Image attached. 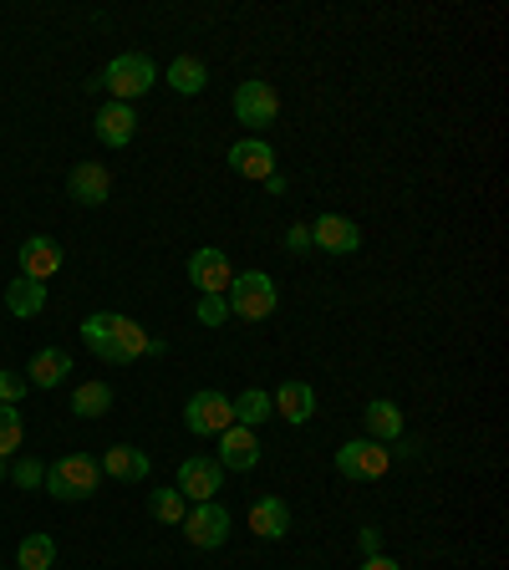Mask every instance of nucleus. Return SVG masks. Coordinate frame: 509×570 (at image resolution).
<instances>
[{
	"instance_id": "f257e3e1",
	"label": "nucleus",
	"mask_w": 509,
	"mask_h": 570,
	"mask_svg": "<svg viewBox=\"0 0 509 570\" xmlns=\"http://www.w3.org/2000/svg\"><path fill=\"white\" fill-rule=\"evenodd\" d=\"M82 342H87V352H93L97 362H112V367L138 362V357H148V352H153V357L163 352L159 336H148L133 316H118V311H93V316L82 321Z\"/></svg>"
},
{
	"instance_id": "f03ea898",
	"label": "nucleus",
	"mask_w": 509,
	"mask_h": 570,
	"mask_svg": "<svg viewBox=\"0 0 509 570\" xmlns=\"http://www.w3.org/2000/svg\"><path fill=\"white\" fill-rule=\"evenodd\" d=\"M41 490L62 504H82L102 490V469H97V459H87V453H67V459H56V464L46 469Z\"/></svg>"
},
{
	"instance_id": "7ed1b4c3",
	"label": "nucleus",
	"mask_w": 509,
	"mask_h": 570,
	"mask_svg": "<svg viewBox=\"0 0 509 570\" xmlns=\"http://www.w3.org/2000/svg\"><path fill=\"white\" fill-rule=\"evenodd\" d=\"M229 321H270L275 316V305H281V291H275V280L266 276V270H245V276L229 280Z\"/></svg>"
},
{
	"instance_id": "20e7f679",
	"label": "nucleus",
	"mask_w": 509,
	"mask_h": 570,
	"mask_svg": "<svg viewBox=\"0 0 509 570\" xmlns=\"http://www.w3.org/2000/svg\"><path fill=\"white\" fill-rule=\"evenodd\" d=\"M153 82H159V67H153L143 52H122V56H112V62H108V72L97 77V87H108L112 103L133 107V97L153 93Z\"/></svg>"
},
{
	"instance_id": "39448f33",
	"label": "nucleus",
	"mask_w": 509,
	"mask_h": 570,
	"mask_svg": "<svg viewBox=\"0 0 509 570\" xmlns=\"http://www.w3.org/2000/svg\"><path fill=\"white\" fill-rule=\"evenodd\" d=\"M388 469H392V449H382L372 438H351V443L336 449V474L351 478V484H372V478H382Z\"/></svg>"
},
{
	"instance_id": "423d86ee",
	"label": "nucleus",
	"mask_w": 509,
	"mask_h": 570,
	"mask_svg": "<svg viewBox=\"0 0 509 570\" xmlns=\"http://www.w3.org/2000/svg\"><path fill=\"white\" fill-rule=\"evenodd\" d=\"M229 423H235V408H229L225 392H215V387H204V392H188V402H184V428H188L194 438H219Z\"/></svg>"
},
{
	"instance_id": "0eeeda50",
	"label": "nucleus",
	"mask_w": 509,
	"mask_h": 570,
	"mask_svg": "<svg viewBox=\"0 0 509 570\" xmlns=\"http://www.w3.org/2000/svg\"><path fill=\"white\" fill-rule=\"evenodd\" d=\"M178 525H184V540L194 545V550H219V545L229 540V525H235V519H229V509L219 499H204V504H194Z\"/></svg>"
},
{
	"instance_id": "6e6552de",
	"label": "nucleus",
	"mask_w": 509,
	"mask_h": 570,
	"mask_svg": "<svg viewBox=\"0 0 509 570\" xmlns=\"http://www.w3.org/2000/svg\"><path fill=\"white\" fill-rule=\"evenodd\" d=\"M235 118L245 122V128H270V122L281 118V97H275V87L270 82H260V77H250V82H240L235 87Z\"/></svg>"
},
{
	"instance_id": "1a4fd4ad",
	"label": "nucleus",
	"mask_w": 509,
	"mask_h": 570,
	"mask_svg": "<svg viewBox=\"0 0 509 570\" xmlns=\"http://www.w3.org/2000/svg\"><path fill=\"white\" fill-rule=\"evenodd\" d=\"M229 280H235V270H229V255L219 245H204V250L188 255V286L199 295H225Z\"/></svg>"
},
{
	"instance_id": "9d476101",
	"label": "nucleus",
	"mask_w": 509,
	"mask_h": 570,
	"mask_svg": "<svg viewBox=\"0 0 509 570\" xmlns=\"http://www.w3.org/2000/svg\"><path fill=\"white\" fill-rule=\"evenodd\" d=\"M174 490L184 494V499H194V504H204V499H215L219 490H225V469L215 464V459H184L178 464V478H174Z\"/></svg>"
},
{
	"instance_id": "9b49d317",
	"label": "nucleus",
	"mask_w": 509,
	"mask_h": 570,
	"mask_svg": "<svg viewBox=\"0 0 509 570\" xmlns=\"http://www.w3.org/2000/svg\"><path fill=\"white\" fill-rule=\"evenodd\" d=\"M215 464L225 469V474H250V469L260 464V438H254V428L229 423L225 433H219V453H215Z\"/></svg>"
},
{
	"instance_id": "f8f14e48",
	"label": "nucleus",
	"mask_w": 509,
	"mask_h": 570,
	"mask_svg": "<svg viewBox=\"0 0 509 570\" xmlns=\"http://www.w3.org/2000/svg\"><path fill=\"white\" fill-rule=\"evenodd\" d=\"M311 245L326 255H357L362 250V229H357V219H347V214H316Z\"/></svg>"
},
{
	"instance_id": "ddd939ff",
	"label": "nucleus",
	"mask_w": 509,
	"mask_h": 570,
	"mask_svg": "<svg viewBox=\"0 0 509 570\" xmlns=\"http://www.w3.org/2000/svg\"><path fill=\"white\" fill-rule=\"evenodd\" d=\"M67 194L72 204H87V209H102L112 200V173L102 163H72L67 173Z\"/></svg>"
},
{
	"instance_id": "4468645a",
	"label": "nucleus",
	"mask_w": 509,
	"mask_h": 570,
	"mask_svg": "<svg viewBox=\"0 0 509 570\" xmlns=\"http://www.w3.org/2000/svg\"><path fill=\"white\" fill-rule=\"evenodd\" d=\"M229 169L240 173V179L266 184L270 173H275V148H270L266 138H240V143L229 148Z\"/></svg>"
},
{
	"instance_id": "2eb2a0df",
	"label": "nucleus",
	"mask_w": 509,
	"mask_h": 570,
	"mask_svg": "<svg viewBox=\"0 0 509 570\" xmlns=\"http://www.w3.org/2000/svg\"><path fill=\"white\" fill-rule=\"evenodd\" d=\"M93 133L97 143H108V148H128L138 133V112L128 103H108V107H97V118H93Z\"/></svg>"
},
{
	"instance_id": "dca6fc26",
	"label": "nucleus",
	"mask_w": 509,
	"mask_h": 570,
	"mask_svg": "<svg viewBox=\"0 0 509 570\" xmlns=\"http://www.w3.org/2000/svg\"><path fill=\"white\" fill-rule=\"evenodd\" d=\"M97 469L108 478H122V484H143V478H153V464H148V453L133 449V443H112L102 459H97Z\"/></svg>"
},
{
	"instance_id": "f3484780",
	"label": "nucleus",
	"mask_w": 509,
	"mask_h": 570,
	"mask_svg": "<svg viewBox=\"0 0 509 570\" xmlns=\"http://www.w3.org/2000/svg\"><path fill=\"white\" fill-rule=\"evenodd\" d=\"M250 530L260 535V540H285V535H291V504H285L281 494H260V499L250 504Z\"/></svg>"
},
{
	"instance_id": "a211bd4d",
	"label": "nucleus",
	"mask_w": 509,
	"mask_h": 570,
	"mask_svg": "<svg viewBox=\"0 0 509 570\" xmlns=\"http://www.w3.org/2000/svg\"><path fill=\"white\" fill-rule=\"evenodd\" d=\"M362 428H367L362 438H372L382 449H388V443H402V408L392 398H372L362 408Z\"/></svg>"
},
{
	"instance_id": "6ab92c4d",
	"label": "nucleus",
	"mask_w": 509,
	"mask_h": 570,
	"mask_svg": "<svg viewBox=\"0 0 509 570\" xmlns=\"http://www.w3.org/2000/svg\"><path fill=\"white\" fill-rule=\"evenodd\" d=\"M62 270V245H56L52 235H31L26 245H21V276H31V280H46Z\"/></svg>"
},
{
	"instance_id": "aec40b11",
	"label": "nucleus",
	"mask_w": 509,
	"mask_h": 570,
	"mask_svg": "<svg viewBox=\"0 0 509 570\" xmlns=\"http://www.w3.org/2000/svg\"><path fill=\"white\" fill-rule=\"evenodd\" d=\"M270 402H275V412H281L291 428H306L311 418H316V387L311 383H281Z\"/></svg>"
},
{
	"instance_id": "412c9836",
	"label": "nucleus",
	"mask_w": 509,
	"mask_h": 570,
	"mask_svg": "<svg viewBox=\"0 0 509 570\" xmlns=\"http://www.w3.org/2000/svg\"><path fill=\"white\" fill-rule=\"evenodd\" d=\"M6 311H11V316H21V321L41 316V311H46V286H41V280H31V276H15L11 286H6Z\"/></svg>"
},
{
	"instance_id": "4be33fe9",
	"label": "nucleus",
	"mask_w": 509,
	"mask_h": 570,
	"mask_svg": "<svg viewBox=\"0 0 509 570\" xmlns=\"http://www.w3.org/2000/svg\"><path fill=\"white\" fill-rule=\"evenodd\" d=\"M72 372V357L62 352V346H46V352H36L26 367V387H62Z\"/></svg>"
},
{
	"instance_id": "5701e85b",
	"label": "nucleus",
	"mask_w": 509,
	"mask_h": 570,
	"mask_svg": "<svg viewBox=\"0 0 509 570\" xmlns=\"http://www.w3.org/2000/svg\"><path fill=\"white\" fill-rule=\"evenodd\" d=\"M163 82H169L174 93H184V97H199L204 87H209V72H204L199 56H174L169 72H163Z\"/></svg>"
},
{
	"instance_id": "b1692460",
	"label": "nucleus",
	"mask_w": 509,
	"mask_h": 570,
	"mask_svg": "<svg viewBox=\"0 0 509 570\" xmlns=\"http://www.w3.org/2000/svg\"><path fill=\"white\" fill-rule=\"evenodd\" d=\"M229 408H235V423L240 428H260L266 418H275V402H270L266 387H245L240 398H229Z\"/></svg>"
},
{
	"instance_id": "393cba45",
	"label": "nucleus",
	"mask_w": 509,
	"mask_h": 570,
	"mask_svg": "<svg viewBox=\"0 0 509 570\" xmlns=\"http://www.w3.org/2000/svg\"><path fill=\"white\" fill-rule=\"evenodd\" d=\"M15 566L21 570H52L56 566V540L52 535H26L21 550H15Z\"/></svg>"
},
{
	"instance_id": "a878e982",
	"label": "nucleus",
	"mask_w": 509,
	"mask_h": 570,
	"mask_svg": "<svg viewBox=\"0 0 509 570\" xmlns=\"http://www.w3.org/2000/svg\"><path fill=\"white\" fill-rule=\"evenodd\" d=\"M108 408H112V387L108 383H82L77 392H72V412H77V418H102Z\"/></svg>"
},
{
	"instance_id": "bb28decb",
	"label": "nucleus",
	"mask_w": 509,
	"mask_h": 570,
	"mask_svg": "<svg viewBox=\"0 0 509 570\" xmlns=\"http://www.w3.org/2000/svg\"><path fill=\"white\" fill-rule=\"evenodd\" d=\"M148 515L159 519V525H178L188 515V499L178 490H153L148 494Z\"/></svg>"
},
{
	"instance_id": "cd10ccee",
	"label": "nucleus",
	"mask_w": 509,
	"mask_h": 570,
	"mask_svg": "<svg viewBox=\"0 0 509 570\" xmlns=\"http://www.w3.org/2000/svg\"><path fill=\"white\" fill-rule=\"evenodd\" d=\"M21 443H26V423H21V408L0 402V459H11Z\"/></svg>"
},
{
	"instance_id": "c85d7f7f",
	"label": "nucleus",
	"mask_w": 509,
	"mask_h": 570,
	"mask_svg": "<svg viewBox=\"0 0 509 570\" xmlns=\"http://www.w3.org/2000/svg\"><path fill=\"white\" fill-rule=\"evenodd\" d=\"M194 321H199V326H225V321H229V301H225V295H199Z\"/></svg>"
},
{
	"instance_id": "c756f323",
	"label": "nucleus",
	"mask_w": 509,
	"mask_h": 570,
	"mask_svg": "<svg viewBox=\"0 0 509 570\" xmlns=\"http://www.w3.org/2000/svg\"><path fill=\"white\" fill-rule=\"evenodd\" d=\"M41 478H46V464H41V459H15V464H11V484H15V490H41Z\"/></svg>"
},
{
	"instance_id": "7c9ffc66",
	"label": "nucleus",
	"mask_w": 509,
	"mask_h": 570,
	"mask_svg": "<svg viewBox=\"0 0 509 570\" xmlns=\"http://www.w3.org/2000/svg\"><path fill=\"white\" fill-rule=\"evenodd\" d=\"M26 392H31V387H26V372H11V367L0 372V402H11V408H15V402L26 398Z\"/></svg>"
},
{
	"instance_id": "2f4dec72",
	"label": "nucleus",
	"mask_w": 509,
	"mask_h": 570,
	"mask_svg": "<svg viewBox=\"0 0 509 570\" xmlns=\"http://www.w3.org/2000/svg\"><path fill=\"white\" fill-rule=\"evenodd\" d=\"M285 250L291 255H311L316 245H311V225H291L285 229Z\"/></svg>"
},
{
	"instance_id": "473e14b6",
	"label": "nucleus",
	"mask_w": 509,
	"mask_h": 570,
	"mask_svg": "<svg viewBox=\"0 0 509 570\" xmlns=\"http://www.w3.org/2000/svg\"><path fill=\"white\" fill-rule=\"evenodd\" d=\"M357 540H362V560L367 556H382V530H377V525H362V530H357Z\"/></svg>"
},
{
	"instance_id": "72a5a7b5",
	"label": "nucleus",
	"mask_w": 509,
	"mask_h": 570,
	"mask_svg": "<svg viewBox=\"0 0 509 570\" xmlns=\"http://www.w3.org/2000/svg\"><path fill=\"white\" fill-rule=\"evenodd\" d=\"M362 570H402V566H398L392 556H367V560H362Z\"/></svg>"
},
{
	"instance_id": "f704fd0d",
	"label": "nucleus",
	"mask_w": 509,
	"mask_h": 570,
	"mask_svg": "<svg viewBox=\"0 0 509 570\" xmlns=\"http://www.w3.org/2000/svg\"><path fill=\"white\" fill-rule=\"evenodd\" d=\"M0 478H11V464H6V459H0Z\"/></svg>"
}]
</instances>
